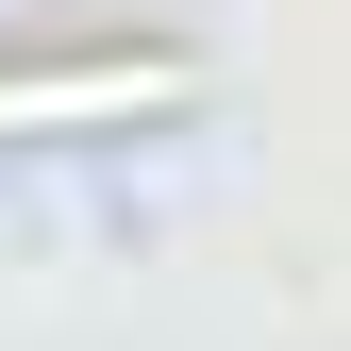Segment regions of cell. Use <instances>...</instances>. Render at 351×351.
<instances>
[{"label":"cell","instance_id":"6da1fadb","mask_svg":"<svg viewBox=\"0 0 351 351\" xmlns=\"http://www.w3.org/2000/svg\"><path fill=\"white\" fill-rule=\"evenodd\" d=\"M184 101V51H101V67H17L0 84V134H51V117H151Z\"/></svg>","mask_w":351,"mask_h":351}]
</instances>
